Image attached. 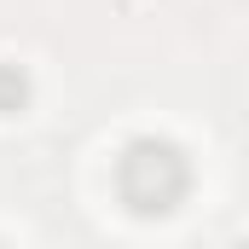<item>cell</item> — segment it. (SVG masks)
I'll return each instance as SVG.
<instances>
[{"label": "cell", "mask_w": 249, "mask_h": 249, "mask_svg": "<svg viewBox=\"0 0 249 249\" xmlns=\"http://www.w3.org/2000/svg\"><path fill=\"white\" fill-rule=\"evenodd\" d=\"M0 249H6V244H0Z\"/></svg>", "instance_id": "4"}, {"label": "cell", "mask_w": 249, "mask_h": 249, "mask_svg": "<svg viewBox=\"0 0 249 249\" xmlns=\"http://www.w3.org/2000/svg\"><path fill=\"white\" fill-rule=\"evenodd\" d=\"M232 249H249V238H238V244H232Z\"/></svg>", "instance_id": "3"}, {"label": "cell", "mask_w": 249, "mask_h": 249, "mask_svg": "<svg viewBox=\"0 0 249 249\" xmlns=\"http://www.w3.org/2000/svg\"><path fill=\"white\" fill-rule=\"evenodd\" d=\"M29 105V70L23 64H0V116H18Z\"/></svg>", "instance_id": "2"}, {"label": "cell", "mask_w": 249, "mask_h": 249, "mask_svg": "<svg viewBox=\"0 0 249 249\" xmlns=\"http://www.w3.org/2000/svg\"><path fill=\"white\" fill-rule=\"evenodd\" d=\"M191 191V157L162 133H133L116 151V197L139 220L174 214Z\"/></svg>", "instance_id": "1"}]
</instances>
